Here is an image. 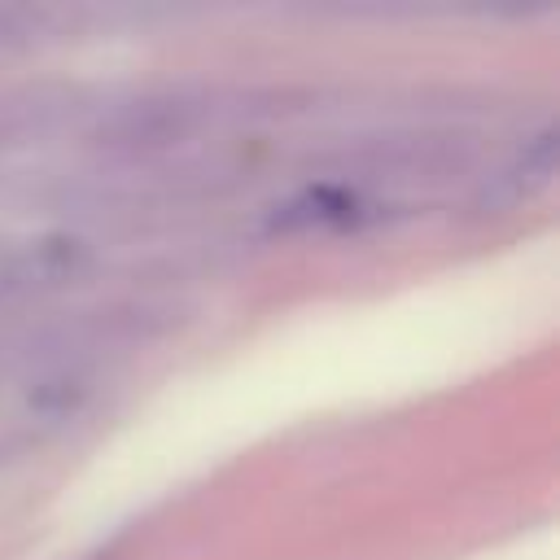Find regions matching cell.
Wrapping results in <instances>:
<instances>
[{
  "label": "cell",
  "mask_w": 560,
  "mask_h": 560,
  "mask_svg": "<svg viewBox=\"0 0 560 560\" xmlns=\"http://www.w3.org/2000/svg\"><path fill=\"white\" fill-rule=\"evenodd\" d=\"M359 219H363V201L350 188H332V184L306 188L289 206L276 210V228H284V232H293V228H354Z\"/></svg>",
  "instance_id": "1"
},
{
  "label": "cell",
  "mask_w": 560,
  "mask_h": 560,
  "mask_svg": "<svg viewBox=\"0 0 560 560\" xmlns=\"http://www.w3.org/2000/svg\"><path fill=\"white\" fill-rule=\"evenodd\" d=\"M551 171H556V131L542 127V131L534 136V144H525L521 158L503 171L499 197H503V201H525V197H534L538 188L551 184Z\"/></svg>",
  "instance_id": "2"
}]
</instances>
